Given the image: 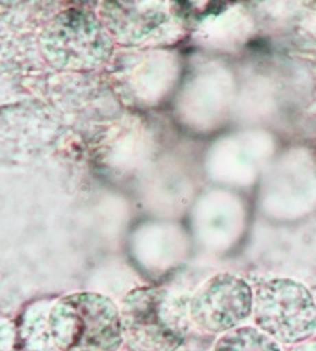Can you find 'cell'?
<instances>
[{
	"instance_id": "obj_1",
	"label": "cell",
	"mask_w": 316,
	"mask_h": 351,
	"mask_svg": "<svg viewBox=\"0 0 316 351\" xmlns=\"http://www.w3.org/2000/svg\"><path fill=\"white\" fill-rule=\"evenodd\" d=\"M167 288L139 287L121 306L123 340L132 351H175L190 331V308Z\"/></svg>"
},
{
	"instance_id": "obj_2",
	"label": "cell",
	"mask_w": 316,
	"mask_h": 351,
	"mask_svg": "<svg viewBox=\"0 0 316 351\" xmlns=\"http://www.w3.org/2000/svg\"><path fill=\"white\" fill-rule=\"evenodd\" d=\"M48 323L57 351H117L125 343L121 311L100 293L80 291L57 299Z\"/></svg>"
},
{
	"instance_id": "obj_3",
	"label": "cell",
	"mask_w": 316,
	"mask_h": 351,
	"mask_svg": "<svg viewBox=\"0 0 316 351\" xmlns=\"http://www.w3.org/2000/svg\"><path fill=\"white\" fill-rule=\"evenodd\" d=\"M112 37L103 19L89 8L56 14L40 34L41 54L62 71H92L112 54Z\"/></svg>"
},
{
	"instance_id": "obj_4",
	"label": "cell",
	"mask_w": 316,
	"mask_h": 351,
	"mask_svg": "<svg viewBox=\"0 0 316 351\" xmlns=\"http://www.w3.org/2000/svg\"><path fill=\"white\" fill-rule=\"evenodd\" d=\"M256 326L280 345H299L316 332V301L304 283L269 278L255 290Z\"/></svg>"
},
{
	"instance_id": "obj_5",
	"label": "cell",
	"mask_w": 316,
	"mask_h": 351,
	"mask_svg": "<svg viewBox=\"0 0 316 351\" xmlns=\"http://www.w3.org/2000/svg\"><path fill=\"white\" fill-rule=\"evenodd\" d=\"M255 291L234 274L210 277L189 302L191 323L210 334H226L239 328L253 313Z\"/></svg>"
},
{
	"instance_id": "obj_6",
	"label": "cell",
	"mask_w": 316,
	"mask_h": 351,
	"mask_svg": "<svg viewBox=\"0 0 316 351\" xmlns=\"http://www.w3.org/2000/svg\"><path fill=\"white\" fill-rule=\"evenodd\" d=\"M101 19L110 30L112 40L122 43H136L158 35H165V29L171 18L163 10L143 8L132 2H111L103 5Z\"/></svg>"
},
{
	"instance_id": "obj_7",
	"label": "cell",
	"mask_w": 316,
	"mask_h": 351,
	"mask_svg": "<svg viewBox=\"0 0 316 351\" xmlns=\"http://www.w3.org/2000/svg\"><path fill=\"white\" fill-rule=\"evenodd\" d=\"M54 302H37L21 317L18 335L25 351H57L49 332V311Z\"/></svg>"
},
{
	"instance_id": "obj_8",
	"label": "cell",
	"mask_w": 316,
	"mask_h": 351,
	"mask_svg": "<svg viewBox=\"0 0 316 351\" xmlns=\"http://www.w3.org/2000/svg\"><path fill=\"white\" fill-rule=\"evenodd\" d=\"M214 351H283L282 345L276 342L260 328L239 326L226 332L215 342Z\"/></svg>"
},
{
	"instance_id": "obj_9",
	"label": "cell",
	"mask_w": 316,
	"mask_h": 351,
	"mask_svg": "<svg viewBox=\"0 0 316 351\" xmlns=\"http://www.w3.org/2000/svg\"><path fill=\"white\" fill-rule=\"evenodd\" d=\"M288 351H316V337L305 340V342L299 345H294V347H291V350Z\"/></svg>"
}]
</instances>
